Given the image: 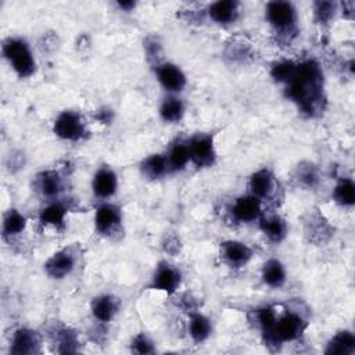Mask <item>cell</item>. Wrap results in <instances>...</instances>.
Here are the masks:
<instances>
[{"mask_svg": "<svg viewBox=\"0 0 355 355\" xmlns=\"http://www.w3.org/2000/svg\"><path fill=\"white\" fill-rule=\"evenodd\" d=\"M284 94L305 116L313 118L322 114L324 110V94L320 64L313 58L297 62L294 76L284 85Z\"/></svg>", "mask_w": 355, "mask_h": 355, "instance_id": "obj_1", "label": "cell"}, {"mask_svg": "<svg viewBox=\"0 0 355 355\" xmlns=\"http://www.w3.org/2000/svg\"><path fill=\"white\" fill-rule=\"evenodd\" d=\"M1 53L18 78L26 79L36 72V58L26 39L21 36L7 37L3 42Z\"/></svg>", "mask_w": 355, "mask_h": 355, "instance_id": "obj_2", "label": "cell"}, {"mask_svg": "<svg viewBox=\"0 0 355 355\" xmlns=\"http://www.w3.org/2000/svg\"><path fill=\"white\" fill-rule=\"evenodd\" d=\"M265 19L280 39L290 42L297 35V8L290 1L266 3Z\"/></svg>", "mask_w": 355, "mask_h": 355, "instance_id": "obj_3", "label": "cell"}, {"mask_svg": "<svg viewBox=\"0 0 355 355\" xmlns=\"http://www.w3.org/2000/svg\"><path fill=\"white\" fill-rule=\"evenodd\" d=\"M53 133L64 140L78 143L87 137V123L85 116L76 110L61 111L53 122Z\"/></svg>", "mask_w": 355, "mask_h": 355, "instance_id": "obj_4", "label": "cell"}, {"mask_svg": "<svg viewBox=\"0 0 355 355\" xmlns=\"http://www.w3.org/2000/svg\"><path fill=\"white\" fill-rule=\"evenodd\" d=\"M190 164L198 169L211 168L216 162L215 135L209 132H197L187 140Z\"/></svg>", "mask_w": 355, "mask_h": 355, "instance_id": "obj_5", "label": "cell"}, {"mask_svg": "<svg viewBox=\"0 0 355 355\" xmlns=\"http://www.w3.org/2000/svg\"><path fill=\"white\" fill-rule=\"evenodd\" d=\"M93 223L98 236L112 239L122 229V209L114 202L103 201L94 211Z\"/></svg>", "mask_w": 355, "mask_h": 355, "instance_id": "obj_6", "label": "cell"}, {"mask_svg": "<svg viewBox=\"0 0 355 355\" xmlns=\"http://www.w3.org/2000/svg\"><path fill=\"white\" fill-rule=\"evenodd\" d=\"M308 322L306 319L294 311H284L277 316V322L275 326V337L276 341L283 345L284 343L297 341L306 330Z\"/></svg>", "mask_w": 355, "mask_h": 355, "instance_id": "obj_7", "label": "cell"}, {"mask_svg": "<svg viewBox=\"0 0 355 355\" xmlns=\"http://www.w3.org/2000/svg\"><path fill=\"white\" fill-rule=\"evenodd\" d=\"M78 254L75 247L69 245L51 254L43 265L46 275L53 280H62L68 277L76 268Z\"/></svg>", "mask_w": 355, "mask_h": 355, "instance_id": "obj_8", "label": "cell"}, {"mask_svg": "<svg viewBox=\"0 0 355 355\" xmlns=\"http://www.w3.org/2000/svg\"><path fill=\"white\" fill-rule=\"evenodd\" d=\"M182 272L176 265L168 261H161L154 269L150 282V288L164 291L168 295H171L178 291V288L182 284Z\"/></svg>", "mask_w": 355, "mask_h": 355, "instance_id": "obj_9", "label": "cell"}, {"mask_svg": "<svg viewBox=\"0 0 355 355\" xmlns=\"http://www.w3.org/2000/svg\"><path fill=\"white\" fill-rule=\"evenodd\" d=\"M159 86L169 94H179L187 85V78L183 69L171 61H164L154 68Z\"/></svg>", "mask_w": 355, "mask_h": 355, "instance_id": "obj_10", "label": "cell"}, {"mask_svg": "<svg viewBox=\"0 0 355 355\" xmlns=\"http://www.w3.org/2000/svg\"><path fill=\"white\" fill-rule=\"evenodd\" d=\"M8 352L12 355H35L42 352V336L31 327H18L11 334Z\"/></svg>", "mask_w": 355, "mask_h": 355, "instance_id": "obj_11", "label": "cell"}, {"mask_svg": "<svg viewBox=\"0 0 355 355\" xmlns=\"http://www.w3.org/2000/svg\"><path fill=\"white\" fill-rule=\"evenodd\" d=\"M118 191V175L108 166L101 165L96 169L92 178V193L98 201H108Z\"/></svg>", "mask_w": 355, "mask_h": 355, "instance_id": "obj_12", "label": "cell"}, {"mask_svg": "<svg viewBox=\"0 0 355 355\" xmlns=\"http://www.w3.org/2000/svg\"><path fill=\"white\" fill-rule=\"evenodd\" d=\"M230 214L233 219L240 223H251L255 220L258 222L263 215L262 201L250 193L241 194L232 202Z\"/></svg>", "mask_w": 355, "mask_h": 355, "instance_id": "obj_13", "label": "cell"}, {"mask_svg": "<svg viewBox=\"0 0 355 355\" xmlns=\"http://www.w3.org/2000/svg\"><path fill=\"white\" fill-rule=\"evenodd\" d=\"M220 259L230 268H243L254 257V250L240 240H225L219 245Z\"/></svg>", "mask_w": 355, "mask_h": 355, "instance_id": "obj_14", "label": "cell"}, {"mask_svg": "<svg viewBox=\"0 0 355 355\" xmlns=\"http://www.w3.org/2000/svg\"><path fill=\"white\" fill-rule=\"evenodd\" d=\"M276 187H277L276 176L266 166L255 171L248 179V193L259 198L262 202L265 200L272 198V196L276 193Z\"/></svg>", "mask_w": 355, "mask_h": 355, "instance_id": "obj_15", "label": "cell"}, {"mask_svg": "<svg viewBox=\"0 0 355 355\" xmlns=\"http://www.w3.org/2000/svg\"><path fill=\"white\" fill-rule=\"evenodd\" d=\"M277 311L273 306H262L254 312V320L261 331L265 345L270 349H279L282 345L276 341L275 326L277 322Z\"/></svg>", "mask_w": 355, "mask_h": 355, "instance_id": "obj_16", "label": "cell"}, {"mask_svg": "<svg viewBox=\"0 0 355 355\" xmlns=\"http://www.w3.org/2000/svg\"><path fill=\"white\" fill-rule=\"evenodd\" d=\"M121 309V300L114 294H98L90 302V312L96 322L110 323L115 319Z\"/></svg>", "mask_w": 355, "mask_h": 355, "instance_id": "obj_17", "label": "cell"}, {"mask_svg": "<svg viewBox=\"0 0 355 355\" xmlns=\"http://www.w3.org/2000/svg\"><path fill=\"white\" fill-rule=\"evenodd\" d=\"M35 186L39 194L47 201L58 200L60 194L64 191V178L55 169H46L36 175Z\"/></svg>", "mask_w": 355, "mask_h": 355, "instance_id": "obj_18", "label": "cell"}, {"mask_svg": "<svg viewBox=\"0 0 355 355\" xmlns=\"http://www.w3.org/2000/svg\"><path fill=\"white\" fill-rule=\"evenodd\" d=\"M207 14L214 24L229 26L239 19L240 3L234 0H218L208 6Z\"/></svg>", "mask_w": 355, "mask_h": 355, "instance_id": "obj_19", "label": "cell"}, {"mask_svg": "<svg viewBox=\"0 0 355 355\" xmlns=\"http://www.w3.org/2000/svg\"><path fill=\"white\" fill-rule=\"evenodd\" d=\"M258 226L261 232L265 234V237L275 244L282 243L288 233V226L286 219L277 214L262 215L258 220Z\"/></svg>", "mask_w": 355, "mask_h": 355, "instance_id": "obj_20", "label": "cell"}, {"mask_svg": "<svg viewBox=\"0 0 355 355\" xmlns=\"http://www.w3.org/2000/svg\"><path fill=\"white\" fill-rule=\"evenodd\" d=\"M139 171L144 179L151 180V182L165 178L169 173L168 161H166L165 154L154 153V154L147 155L146 158H143L140 161Z\"/></svg>", "mask_w": 355, "mask_h": 355, "instance_id": "obj_21", "label": "cell"}, {"mask_svg": "<svg viewBox=\"0 0 355 355\" xmlns=\"http://www.w3.org/2000/svg\"><path fill=\"white\" fill-rule=\"evenodd\" d=\"M69 207L60 200H51L47 201V204L39 211V222L43 226H50L60 229L65 225V218L68 214Z\"/></svg>", "mask_w": 355, "mask_h": 355, "instance_id": "obj_22", "label": "cell"}, {"mask_svg": "<svg viewBox=\"0 0 355 355\" xmlns=\"http://www.w3.org/2000/svg\"><path fill=\"white\" fill-rule=\"evenodd\" d=\"M212 330H214L212 320L207 315L201 313L200 311L190 312L189 322H187V331L190 338L196 344H201L207 341L211 337Z\"/></svg>", "mask_w": 355, "mask_h": 355, "instance_id": "obj_23", "label": "cell"}, {"mask_svg": "<svg viewBox=\"0 0 355 355\" xmlns=\"http://www.w3.org/2000/svg\"><path fill=\"white\" fill-rule=\"evenodd\" d=\"M261 279L270 288H282L287 280V269L280 259L270 258L262 265Z\"/></svg>", "mask_w": 355, "mask_h": 355, "instance_id": "obj_24", "label": "cell"}, {"mask_svg": "<svg viewBox=\"0 0 355 355\" xmlns=\"http://www.w3.org/2000/svg\"><path fill=\"white\" fill-rule=\"evenodd\" d=\"M26 225H28V219L21 211H18L15 208L7 209L3 215V222H1L3 239L11 240L14 237H18L19 234H22L25 232Z\"/></svg>", "mask_w": 355, "mask_h": 355, "instance_id": "obj_25", "label": "cell"}, {"mask_svg": "<svg viewBox=\"0 0 355 355\" xmlns=\"http://www.w3.org/2000/svg\"><path fill=\"white\" fill-rule=\"evenodd\" d=\"M326 355H354L355 334L351 330H340L327 341L324 348Z\"/></svg>", "mask_w": 355, "mask_h": 355, "instance_id": "obj_26", "label": "cell"}, {"mask_svg": "<svg viewBox=\"0 0 355 355\" xmlns=\"http://www.w3.org/2000/svg\"><path fill=\"white\" fill-rule=\"evenodd\" d=\"M186 112V104L184 101L178 97V94H169L165 97L158 108L159 118L165 123H179Z\"/></svg>", "mask_w": 355, "mask_h": 355, "instance_id": "obj_27", "label": "cell"}, {"mask_svg": "<svg viewBox=\"0 0 355 355\" xmlns=\"http://www.w3.org/2000/svg\"><path fill=\"white\" fill-rule=\"evenodd\" d=\"M53 341L60 354H75L79 351V336L69 326H60L53 330Z\"/></svg>", "mask_w": 355, "mask_h": 355, "instance_id": "obj_28", "label": "cell"}, {"mask_svg": "<svg viewBox=\"0 0 355 355\" xmlns=\"http://www.w3.org/2000/svg\"><path fill=\"white\" fill-rule=\"evenodd\" d=\"M169 172H180L187 168L190 164V154L186 140L178 139L175 143L171 144L169 150L165 153Z\"/></svg>", "mask_w": 355, "mask_h": 355, "instance_id": "obj_29", "label": "cell"}, {"mask_svg": "<svg viewBox=\"0 0 355 355\" xmlns=\"http://www.w3.org/2000/svg\"><path fill=\"white\" fill-rule=\"evenodd\" d=\"M294 179L300 186L308 190L316 189L320 183L319 168L311 161H302L294 169Z\"/></svg>", "mask_w": 355, "mask_h": 355, "instance_id": "obj_30", "label": "cell"}, {"mask_svg": "<svg viewBox=\"0 0 355 355\" xmlns=\"http://www.w3.org/2000/svg\"><path fill=\"white\" fill-rule=\"evenodd\" d=\"M331 198L343 208H351L355 204V183L351 178H341L333 191Z\"/></svg>", "mask_w": 355, "mask_h": 355, "instance_id": "obj_31", "label": "cell"}, {"mask_svg": "<svg viewBox=\"0 0 355 355\" xmlns=\"http://www.w3.org/2000/svg\"><path fill=\"white\" fill-rule=\"evenodd\" d=\"M304 226H305V234L312 241H323L324 237L330 234L329 223L323 218V215H320L319 212H309Z\"/></svg>", "mask_w": 355, "mask_h": 355, "instance_id": "obj_32", "label": "cell"}, {"mask_svg": "<svg viewBox=\"0 0 355 355\" xmlns=\"http://www.w3.org/2000/svg\"><path fill=\"white\" fill-rule=\"evenodd\" d=\"M297 62L293 60H279L275 61L270 67V76L275 82L287 85L294 76Z\"/></svg>", "mask_w": 355, "mask_h": 355, "instance_id": "obj_33", "label": "cell"}, {"mask_svg": "<svg viewBox=\"0 0 355 355\" xmlns=\"http://www.w3.org/2000/svg\"><path fill=\"white\" fill-rule=\"evenodd\" d=\"M312 7H313V18L320 25L329 24L334 18L336 12L338 11V4L334 1H315Z\"/></svg>", "mask_w": 355, "mask_h": 355, "instance_id": "obj_34", "label": "cell"}, {"mask_svg": "<svg viewBox=\"0 0 355 355\" xmlns=\"http://www.w3.org/2000/svg\"><path fill=\"white\" fill-rule=\"evenodd\" d=\"M225 54L234 62H244L251 57V46L243 39H233L232 43L226 46Z\"/></svg>", "mask_w": 355, "mask_h": 355, "instance_id": "obj_35", "label": "cell"}, {"mask_svg": "<svg viewBox=\"0 0 355 355\" xmlns=\"http://www.w3.org/2000/svg\"><path fill=\"white\" fill-rule=\"evenodd\" d=\"M144 50H146V55H147L148 62L154 68L165 61L162 58V54H164L162 53V46H161V42L158 40L157 36H148L144 40Z\"/></svg>", "mask_w": 355, "mask_h": 355, "instance_id": "obj_36", "label": "cell"}, {"mask_svg": "<svg viewBox=\"0 0 355 355\" xmlns=\"http://www.w3.org/2000/svg\"><path fill=\"white\" fill-rule=\"evenodd\" d=\"M130 351L139 355H150L155 352V344L144 331H140L132 337Z\"/></svg>", "mask_w": 355, "mask_h": 355, "instance_id": "obj_37", "label": "cell"}, {"mask_svg": "<svg viewBox=\"0 0 355 355\" xmlns=\"http://www.w3.org/2000/svg\"><path fill=\"white\" fill-rule=\"evenodd\" d=\"M182 248L180 239L176 233H166L162 240V250L169 255H176Z\"/></svg>", "mask_w": 355, "mask_h": 355, "instance_id": "obj_38", "label": "cell"}, {"mask_svg": "<svg viewBox=\"0 0 355 355\" xmlns=\"http://www.w3.org/2000/svg\"><path fill=\"white\" fill-rule=\"evenodd\" d=\"M94 119L100 123H104V125H111L112 121H114V111L112 108H108V107H101L96 111L94 114Z\"/></svg>", "mask_w": 355, "mask_h": 355, "instance_id": "obj_39", "label": "cell"}, {"mask_svg": "<svg viewBox=\"0 0 355 355\" xmlns=\"http://www.w3.org/2000/svg\"><path fill=\"white\" fill-rule=\"evenodd\" d=\"M116 6H118L119 10L129 12V11H133V10L136 8L137 3H136V1H132V0H130V1H118Z\"/></svg>", "mask_w": 355, "mask_h": 355, "instance_id": "obj_40", "label": "cell"}]
</instances>
